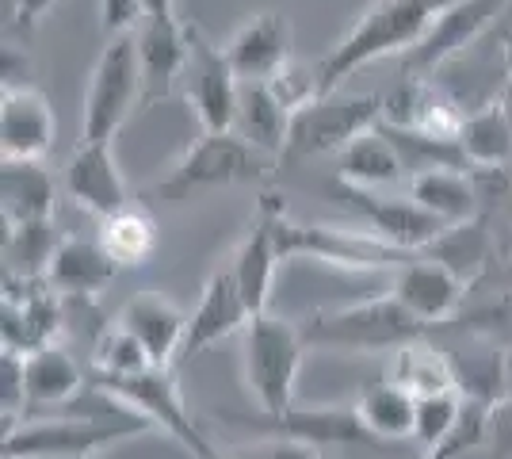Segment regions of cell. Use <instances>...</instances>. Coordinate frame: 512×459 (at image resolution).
I'll return each mask as SVG.
<instances>
[{"mask_svg":"<svg viewBox=\"0 0 512 459\" xmlns=\"http://www.w3.org/2000/svg\"><path fill=\"white\" fill-rule=\"evenodd\" d=\"M459 150L474 169H505L512 161V111L501 100L474 108L459 134Z\"/></svg>","mask_w":512,"mask_h":459,"instance_id":"f546056e","label":"cell"},{"mask_svg":"<svg viewBox=\"0 0 512 459\" xmlns=\"http://www.w3.org/2000/svg\"><path fill=\"white\" fill-rule=\"evenodd\" d=\"M383 372H386V383L402 387V391H406L409 398H417V402H421V398H436V394L459 391V375H455L451 352L440 349L436 341H428L425 333L386 352Z\"/></svg>","mask_w":512,"mask_h":459,"instance_id":"cb8c5ba5","label":"cell"},{"mask_svg":"<svg viewBox=\"0 0 512 459\" xmlns=\"http://www.w3.org/2000/svg\"><path fill=\"white\" fill-rule=\"evenodd\" d=\"M222 459H314L310 448L302 444H291V440H264L260 448H249V452H237V456H222Z\"/></svg>","mask_w":512,"mask_h":459,"instance_id":"b9f144b4","label":"cell"},{"mask_svg":"<svg viewBox=\"0 0 512 459\" xmlns=\"http://www.w3.org/2000/svg\"><path fill=\"white\" fill-rule=\"evenodd\" d=\"M142 108L138 35H111L92 66L81 115V142H115L134 111Z\"/></svg>","mask_w":512,"mask_h":459,"instance_id":"8992f818","label":"cell"},{"mask_svg":"<svg viewBox=\"0 0 512 459\" xmlns=\"http://www.w3.org/2000/svg\"><path fill=\"white\" fill-rule=\"evenodd\" d=\"M65 192L77 207L92 211L96 219L115 215L130 203V188L123 180V169L111 153V142H81L73 157L65 161Z\"/></svg>","mask_w":512,"mask_h":459,"instance_id":"7402d4cb","label":"cell"},{"mask_svg":"<svg viewBox=\"0 0 512 459\" xmlns=\"http://www.w3.org/2000/svg\"><path fill=\"white\" fill-rule=\"evenodd\" d=\"M505 387H509V398H512V349H505Z\"/></svg>","mask_w":512,"mask_h":459,"instance_id":"bcb514c9","label":"cell"},{"mask_svg":"<svg viewBox=\"0 0 512 459\" xmlns=\"http://www.w3.org/2000/svg\"><path fill=\"white\" fill-rule=\"evenodd\" d=\"M157 222L153 215L130 199L127 207H119L115 215L100 219V245L107 249V257L119 264V268H142L157 253Z\"/></svg>","mask_w":512,"mask_h":459,"instance_id":"4dcf8cb0","label":"cell"},{"mask_svg":"<svg viewBox=\"0 0 512 459\" xmlns=\"http://www.w3.org/2000/svg\"><path fill=\"white\" fill-rule=\"evenodd\" d=\"M279 157L249 146L241 134L222 131L207 134L192 142L184 157L172 165V173L157 184V196L169 203H184V199L199 196V192H214V188H234V184H264L276 173Z\"/></svg>","mask_w":512,"mask_h":459,"instance_id":"7a4b0ae2","label":"cell"},{"mask_svg":"<svg viewBox=\"0 0 512 459\" xmlns=\"http://www.w3.org/2000/svg\"><path fill=\"white\" fill-rule=\"evenodd\" d=\"M150 16V8H146V0H100V27H104V35H130V31H138L142 20Z\"/></svg>","mask_w":512,"mask_h":459,"instance_id":"60d3db41","label":"cell"},{"mask_svg":"<svg viewBox=\"0 0 512 459\" xmlns=\"http://www.w3.org/2000/svg\"><path fill=\"white\" fill-rule=\"evenodd\" d=\"M119 264L107 257L100 238H62L54 249L50 268H46V284L58 295H96L115 280Z\"/></svg>","mask_w":512,"mask_h":459,"instance_id":"83f0119b","label":"cell"},{"mask_svg":"<svg viewBox=\"0 0 512 459\" xmlns=\"http://www.w3.org/2000/svg\"><path fill=\"white\" fill-rule=\"evenodd\" d=\"M406 196L417 199L425 211H432L436 219L448 222V226L478 219V207H482L474 176L455 169V165H428V169L409 173Z\"/></svg>","mask_w":512,"mask_h":459,"instance_id":"4316f807","label":"cell"},{"mask_svg":"<svg viewBox=\"0 0 512 459\" xmlns=\"http://www.w3.org/2000/svg\"><path fill=\"white\" fill-rule=\"evenodd\" d=\"M470 111L459 96H451L436 77H406L383 100V123L394 131L425 134L432 142L459 146V134Z\"/></svg>","mask_w":512,"mask_h":459,"instance_id":"8fae6325","label":"cell"},{"mask_svg":"<svg viewBox=\"0 0 512 459\" xmlns=\"http://www.w3.org/2000/svg\"><path fill=\"white\" fill-rule=\"evenodd\" d=\"M337 196L356 207L363 230L379 234V238L390 241V245L413 249V253H425L428 245L448 230V222H440L432 211H425L417 199H409V196L363 192V188H352V184H344Z\"/></svg>","mask_w":512,"mask_h":459,"instance_id":"2e32d148","label":"cell"},{"mask_svg":"<svg viewBox=\"0 0 512 459\" xmlns=\"http://www.w3.org/2000/svg\"><path fill=\"white\" fill-rule=\"evenodd\" d=\"M4 349L35 352L58 341L62 333V295L46 280H23V276H4Z\"/></svg>","mask_w":512,"mask_h":459,"instance_id":"9a60e30c","label":"cell"},{"mask_svg":"<svg viewBox=\"0 0 512 459\" xmlns=\"http://www.w3.org/2000/svg\"><path fill=\"white\" fill-rule=\"evenodd\" d=\"M425 253L428 257H436L440 264H448L451 272H455L467 287L478 284V280L486 276V268L497 261V253H493V238H490V230H486V222L482 219L448 226L440 238L428 245Z\"/></svg>","mask_w":512,"mask_h":459,"instance_id":"1f68e13d","label":"cell"},{"mask_svg":"<svg viewBox=\"0 0 512 459\" xmlns=\"http://www.w3.org/2000/svg\"><path fill=\"white\" fill-rule=\"evenodd\" d=\"M509 4L512 0H463L448 12H440L425 31V39L402 58L406 77H436L448 62H455L463 50L478 43Z\"/></svg>","mask_w":512,"mask_h":459,"instance_id":"7c38bea8","label":"cell"},{"mask_svg":"<svg viewBox=\"0 0 512 459\" xmlns=\"http://www.w3.org/2000/svg\"><path fill=\"white\" fill-rule=\"evenodd\" d=\"M310 349L295 322L276 314H256L245 326V383L264 417H279L295 406V383L302 372V352Z\"/></svg>","mask_w":512,"mask_h":459,"instance_id":"277c9868","label":"cell"},{"mask_svg":"<svg viewBox=\"0 0 512 459\" xmlns=\"http://www.w3.org/2000/svg\"><path fill=\"white\" fill-rule=\"evenodd\" d=\"M234 425L241 429H253V433H268L276 440H291V444H302V448H325V444H348V448H379V440L367 433V425L360 421V410L356 406H314V410H299L291 406L287 414L279 417H264V421H253V417L241 414H226Z\"/></svg>","mask_w":512,"mask_h":459,"instance_id":"4fadbf2b","label":"cell"},{"mask_svg":"<svg viewBox=\"0 0 512 459\" xmlns=\"http://www.w3.org/2000/svg\"><path fill=\"white\" fill-rule=\"evenodd\" d=\"M299 329L306 345L344 352H390L425 333V326L390 291L379 299H363V303L337 306V310H318Z\"/></svg>","mask_w":512,"mask_h":459,"instance_id":"3957f363","label":"cell"},{"mask_svg":"<svg viewBox=\"0 0 512 459\" xmlns=\"http://www.w3.org/2000/svg\"><path fill=\"white\" fill-rule=\"evenodd\" d=\"M54 176L46 173L43 161H4L0 165V207L4 226L54 219Z\"/></svg>","mask_w":512,"mask_h":459,"instance_id":"f1b7e54d","label":"cell"},{"mask_svg":"<svg viewBox=\"0 0 512 459\" xmlns=\"http://www.w3.org/2000/svg\"><path fill=\"white\" fill-rule=\"evenodd\" d=\"M150 421L123 410L115 417H43V421H16L4 433V459H85L107 444L146 433Z\"/></svg>","mask_w":512,"mask_h":459,"instance_id":"5b68a950","label":"cell"},{"mask_svg":"<svg viewBox=\"0 0 512 459\" xmlns=\"http://www.w3.org/2000/svg\"><path fill=\"white\" fill-rule=\"evenodd\" d=\"M291 115L295 111L283 104V96L272 88V81H241L234 134H241L249 146L283 161L287 134H291Z\"/></svg>","mask_w":512,"mask_h":459,"instance_id":"484cf974","label":"cell"},{"mask_svg":"<svg viewBox=\"0 0 512 459\" xmlns=\"http://www.w3.org/2000/svg\"><path fill=\"white\" fill-rule=\"evenodd\" d=\"M96 391L115 398L119 406H127L142 421L157 425L161 433H169L176 444H184L195 459H222V452L214 448L207 433L199 429V421L192 417V410L184 406L180 387L172 379V368H142L130 375H100L96 372Z\"/></svg>","mask_w":512,"mask_h":459,"instance_id":"52a82bcc","label":"cell"},{"mask_svg":"<svg viewBox=\"0 0 512 459\" xmlns=\"http://www.w3.org/2000/svg\"><path fill=\"white\" fill-rule=\"evenodd\" d=\"M379 123H383V100L379 96H360V92H341V88L321 92L291 115V134H287L283 161L341 153L348 142L375 131Z\"/></svg>","mask_w":512,"mask_h":459,"instance_id":"9c48e42d","label":"cell"},{"mask_svg":"<svg viewBox=\"0 0 512 459\" xmlns=\"http://www.w3.org/2000/svg\"><path fill=\"white\" fill-rule=\"evenodd\" d=\"M23 375H27V402L31 406H62L85 383L77 360L58 345L23 352Z\"/></svg>","mask_w":512,"mask_h":459,"instance_id":"d6a6232c","label":"cell"},{"mask_svg":"<svg viewBox=\"0 0 512 459\" xmlns=\"http://www.w3.org/2000/svg\"><path fill=\"white\" fill-rule=\"evenodd\" d=\"M27 375H23V352L4 349L0 356V410H4V421H20L23 410H27Z\"/></svg>","mask_w":512,"mask_h":459,"instance_id":"f35d334b","label":"cell"},{"mask_svg":"<svg viewBox=\"0 0 512 459\" xmlns=\"http://www.w3.org/2000/svg\"><path fill=\"white\" fill-rule=\"evenodd\" d=\"M253 322V310L245 303L241 287H237L234 268H218L211 272V280L199 295V306L188 314V333H184V349H180V360H192L199 352H207L211 345L234 337L237 329H245Z\"/></svg>","mask_w":512,"mask_h":459,"instance_id":"ffe728a7","label":"cell"},{"mask_svg":"<svg viewBox=\"0 0 512 459\" xmlns=\"http://www.w3.org/2000/svg\"><path fill=\"white\" fill-rule=\"evenodd\" d=\"M390 295L406 306L425 329L459 318V310L467 306V284L451 272L448 264H440L428 253L409 261L406 268L390 272Z\"/></svg>","mask_w":512,"mask_h":459,"instance_id":"e0dca14e","label":"cell"},{"mask_svg":"<svg viewBox=\"0 0 512 459\" xmlns=\"http://www.w3.org/2000/svg\"><path fill=\"white\" fill-rule=\"evenodd\" d=\"M142 368H153L150 352L142 349V341L123 329L119 322L107 326L96 341V372L100 375H130V372H142ZM161 368V364H157Z\"/></svg>","mask_w":512,"mask_h":459,"instance_id":"8d00e7d4","label":"cell"},{"mask_svg":"<svg viewBox=\"0 0 512 459\" xmlns=\"http://www.w3.org/2000/svg\"><path fill=\"white\" fill-rule=\"evenodd\" d=\"M295 27L283 12H256L226 39V58L241 81H276L291 66Z\"/></svg>","mask_w":512,"mask_h":459,"instance_id":"d6986e66","label":"cell"},{"mask_svg":"<svg viewBox=\"0 0 512 459\" xmlns=\"http://www.w3.org/2000/svg\"><path fill=\"white\" fill-rule=\"evenodd\" d=\"M451 322H459L463 333H478L501 349H512V284L505 291H493L490 299H482L470 310H459V318Z\"/></svg>","mask_w":512,"mask_h":459,"instance_id":"d590c367","label":"cell"},{"mask_svg":"<svg viewBox=\"0 0 512 459\" xmlns=\"http://www.w3.org/2000/svg\"><path fill=\"white\" fill-rule=\"evenodd\" d=\"M150 16H176V0H146Z\"/></svg>","mask_w":512,"mask_h":459,"instance_id":"ee69618b","label":"cell"},{"mask_svg":"<svg viewBox=\"0 0 512 459\" xmlns=\"http://www.w3.org/2000/svg\"><path fill=\"white\" fill-rule=\"evenodd\" d=\"M4 276H23V280H46V268L54 249L62 245L54 219L23 222V226H4Z\"/></svg>","mask_w":512,"mask_h":459,"instance_id":"e575fe53","label":"cell"},{"mask_svg":"<svg viewBox=\"0 0 512 459\" xmlns=\"http://www.w3.org/2000/svg\"><path fill=\"white\" fill-rule=\"evenodd\" d=\"M180 88H184V100L192 104L203 131H234L241 77L226 58V46L207 39L203 27H195V23H188V66H184Z\"/></svg>","mask_w":512,"mask_h":459,"instance_id":"30bf717a","label":"cell"},{"mask_svg":"<svg viewBox=\"0 0 512 459\" xmlns=\"http://www.w3.org/2000/svg\"><path fill=\"white\" fill-rule=\"evenodd\" d=\"M283 211H287L283 199L272 196V192H264L260 203H256L253 222H249L245 238L237 241L234 261H230V268H234V276H237V287H241L245 303L253 310V318L256 314H268V303H272L276 268H279V261H283L279 238H276V226Z\"/></svg>","mask_w":512,"mask_h":459,"instance_id":"5bb4252c","label":"cell"},{"mask_svg":"<svg viewBox=\"0 0 512 459\" xmlns=\"http://www.w3.org/2000/svg\"><path fill=\"white\" fill-rule=\"evenodd\" d=\"M119 326L130 329L142 349L150 352L153 364L161 368H172L180 360V349H184V333H188V314L172 303L169 295L161 291H138L123 314H119Z\"/></svg>","mask_w":512,"mask_h":459,"instance_id":"603a6c76","label":"cell"},{"mask_svg":"<svg viewBox=\"0 0 512 459\" xmlns=\"http://www.w3.org/2000/svg\"><path fill=\"white\" fill-rule=\"evenodd\" d=\"M432 4V12L440 16V12H448V8H455V4H463V0H428Z\"/></svg>","mask_w":512,"mask_h":459,"instance_id":"f6af8a7d","label":"cell"},{"mask_svg":"<svg viewBox=\"0 0 512 459\" xmlns=\"http://www.w3.org/2000/svg\"><path fill=\"white\" fill-rule=\"evenodd\" d=\"M134 35H138V62H142V108H153L184 77L188 23L180 16H146Z\"/></svg>","mask_w":512,"mask_h":459,"instance_id":"44dd1931","label":"cell"},{"mask_svg":"<svg viewBox=\"0 0 512 459\" xmlns=\"http://www.w3.org/2000/svg\"><path fill=\"white\" fill-rule=\"evenodd\" d=\"M276 238L283 261L287 257H314V261L337 264L348 272H398L421 257L413 249L390 245L363 226H302V222H291L287 211L279 215Z\"/></svg>","mask_w":512,"mask_h":459,"instance_id":"ba28073f","label":"cell"},{"mask_svg":"<svg viewBox=\"0 0 512 459\" xmlns=\"http://www.w3.org/2000/svg\"><path fill=\"white\" fill-rule=\"evenodd\" d=\"M341 184H352V188H363V192H390V188H402L409 184V161L402 146L390 138L383 123L375 131L360 134L356 142H348L341 153Z\"/></svg>","mask_w":512,"mask_h":459,"instance_id":"d4e9b609","label":"cell"},{"mask_svg":"<svg viewBox=\"0 0 512 459\" xmlns=\"http://www.w3.org/2000/svg\"><path fill=\"white\" fill-rule=\"evenodd\" d=\"M360 421L367 433L379 444H398V440H413V421H417V398H409L402 387L394 383H375L360 394L356 402Z\"/></svg>","mask_w":512,"mask_h":459,"instance_id":"836d02e7","label":"cell"},{"mask_svg":"<svg viewBox=\"0 0 512 459\" xmlns=\"http://www.w3.org/2000/svg\"><path fill=\"white\" fill-rule=\"evenodd\" d=\"M54 108L35 85H4L0 92V157L43 161L54 146Z\"/></svg>","mask_w":512,"mask_h":459,"instance_id":"ac0fdd59","label":"cell"},{"mask_svg":"<svg viewBox=\"0 0 512 459\" xmlns=\"http://www.w3.org/2000/svg\"><path fill=\"white\" fill-rule=\"evenodd\" d=\"M505 77H509V92H512V50H509V69H505Z\"/></svg>","mask_w":512,"mask_h":459,"instance_id":"7dc6e473","label":"cell"},{"mask_svg":"<svg viewBox=\"0 0 512 459\" xmlns=\"http://www.w3.org/2000/svg\"><path fill=\"white\" fill-rule=\"evenodd\" d=\"M467 459H512V398H501L490 406L486 437Z\"/></svg>","mask_w":512,"mask_h":459,"instance_id":"ab89813d","label":"cell"},{"mask_svg":"<svg viewBox=\"0 0 512 459\" xmlns=\"http://www.w3.org/2000/svg\"><path fill=\"white\" fill-rule=\"evenodd\" d=\"M463 410V394H436V398H421L417 402V421H413V444L425 452V459L448 440L451 425L459 421Z\"/></svg>","mask_w":512,"mask_h":459,"instance_id":"74e56055","label":"cell"},{"mask_svg":"<svg viewBox=\"0 0 512 459\" xmlns=\"http://www.w3.org/2000/svg\"><path fill=\"white\" fill-rule=\"evenodd\" d=\"M436 12L428 0H375L360 12V20L352 23V31L341 43L325 54L318 66V88L321 92H337V88L360 73L371 62H383L390 54L406 58L413 46L425 39Z\"/></svg>","mask_w":512,"mask_h":459,"instance_id":"6da1fadb","label":"cell"},{"mask_svg":"<svg viewBox=\"0 0 512 459\" xmlns=\"http://www.w3.org/2000/svg\"><path fill=\"white\" fill-rule=\"evenodd\" d=\"M50 8H54V0H16V27H20V31L35 27Z\"/></svg>","mask_w":512,"mask_h":459,"instance_id":"7bdbcfd3","label":"cell"}]
</instances>
